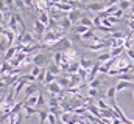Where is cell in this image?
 Returning a JSON list of instances; mask_svg holds the SVG:
<instances>
[{"label": "cell", "mask_w": 134, "mask_h": 124, "mask_svg": "<svg viewBox=\"0 0 134 124\" xmlns=\"http://www.w3.org/2000/svg\"><path fill=\"white\" fill-rule=\"evenodd\" d=\"M48 50L50 51H55V53H66L69 50H72V42H70L69 37H64V39L58 40L55 45H52Z\"/></svg>", "instance_id": "cell-1"}, {"label": "cell", "mask_w": 134, "mask_h": 124, "mask_svg": "<svg viewBox=\"0 0 134 124\" xmlns=\"http://www.w3.org/2000/svg\"><path fill=\"white\" fill-rule=\"evenodd\" d=\"M108 8V2H92V3H84V8L86 11H95L97 14L104 11Z\"/></svg>", "instance_id": "cell-2"}, {"label": "cell", "mask_w": 134, "mask_h": 124, "mask_svg": "<svg viewBox=\"0 0 134 124\" xmlns=\"http://www.w3.org/2000/svg\"><path fill=\"white\" fill-rule=\"evenodd\" d=\"M47 31H48V27H47V25H44L39 19H36V20H34V33H36V36H37V37H41V39H42V37L45 36V33H47Z\"/></svg>", "instance_id": "cell-3"}, {"label": "cell", "mask_w": 134, "mask_h": 124, "mask_svg": "<svg viewBox=\"0 0 134 124\" xmlns=\"http://www.w3.org/2000/svg\"><path fill=\"white\" fill-rule=\"evenodd\" d=\"M84 47L91 51H100L101 48H106V47H111V40H103L100 44H84Z\"/></svg>", "instance_id": "cell-4"}, {"label": "cell", "mask_w": 134, "mask_h": 124, "mask_svg": "<svg viewBox=\"0 0 134 124\" xmlns=\"http://www.w3.org/2000/svg\"><path fill=\"white\" fill-rule=\"evenodd\" d=\"M67 17H69V20H70L72 23H78V22L81 20V17H83V11H81V9H72V11L67 14Z\"/></svg>", "instance_id": "cell-5"}, {"label": "cell", "mask_w": 134, "mask_h": 124, "mask_svg": "<svg viewBox=\"0 0 134 124\" xmlns=\"http://www.w3.org/2000/svg\"><path fill=\"white\" fill-rule=\"evenodd\" d=\"M36 90H37V84H36V82L28 84V85L25 87V98H24L22 101H24V102H27V101H28V98H31L34 93H36Z\"/></svg>", "instance_id": "cell-6"}, {"label": "cell", "mask_w": 134, "mask_h": 124, "mask_svg": "<svg viewBox=\"0 0 134 124\" xmlns=\"http://www.w3.org/2000/svg\"><path fill=\"white\" fill-rule=\"evenodd\" d=\"M47 62H48V58H47L45 54H42V53H37V54L33 58V64L37 65V67H44Z\"/></svg>", "instance_id": "cell-7"}, {"label": "cell", "mask_w": 134, "mask_h": 124, "mask_svg": "<svg viewBox=\"0 0 134 124\" xmlns=\"http://www.w3.org/2000/svg\"><path fill=\"white\" fill-rule=\"evenodd\" d=\"M115 89H117V92H123V90H126V89H133V90H134V82L119 81V82H117V85H115Z\"/></svg>", "instance_id": "cell-8"}, {"label": "cell", "mask_w": 134, "mask_h": 124, "mask_svg": "<svg viewBox=\"0 0 134 124\" xmlns=\"http://www.w3.org/2000/svg\"><path fill=\"white\" fill-rule=\"evenodd\" d=\"M47 90L52 93V95H59L61 90H63V87L58 84V81H55V82H52V84H48V85H47Z\"/></svg>", "instance_id": "cell-9"}, {"label": "cell", "mask_w": 134, "mask_h": 124, "mask_svg": "<svg viewBox=\"0 0 134 124\" xmlns=\"http://www.w3.org/2000/svg\"><path fill=\"white\" fill-rule=\"evenodd\" d=\"M94 65H95V62L91 61V59H87V58H81V59H80V67H81L83 70H87V71H89Z\"/></svg>", "instance_id": "cell-10"}, {"label": "cell", "mask_w": 134, "mask_h": 124, "mask_svg": "<svg viewBox=\"0 0 134 124\" xmlns=\"http://www.w3.org/2000/svg\"><path fill=\"white\" fill-rule=\"evenodd\" d=\"M80 25H84V27H87V28H95V27H94V20H92V17L84 16V14H83L81 20H80Z\"/></svg>", "instance_id": "cell-11"}, {"label": "cell", "mask_w": 134, "mask_h": 124, "mask_svg": "<svg viewBox=\"0 0 134 124\" xmlns=\"http://www.w3.org/2000/svg\"><path fill=\"white\" fill-rule=\"evenodd\" d=\"M24 112H25V118H30L31 115L39 112V109L37 107H30V106H24Z\"/></svg>", "instance_id": "cell-12"}, {"label": "cell", "mask_w": 134, "mask_h": 124, "mask_svg": "<svg viewBox=\"0 0 134 124\" xmlns=\"http://www.w3.org/2000/svg\"><path fill=\"white\" fill-rule=\"evenodd\" d=\"M37 115H39V124H44L45 121H48V115H50V112H47V110H41V109H39Z\"/></svg>", "instance_id": "cell-13"}, {"label": "cell", "mask_w": 134, "mask_h": 124, "mask_svg": "<svg viewBox=\"0 0 134 124\" xmlns=\"http://www.w3.org/2000/svg\"><path fill=\"white\" fill-rule=\"evenodd\" d=\"M89 30H92V28H87V27H84V25H76L75 28H73V31H75V34H78L80 37L83 36V34H86Z\"/></svg>", "instance_id": "cell-14"}, {"label": "cell", "mask_w": 134, "mask_h": 124, "mask_svg": "<svg viewBox=\"0 0 134 124\" xmlns=\"http://www.w3.org/2000/svg\"><path fill=\"white\" fill-rule=\"evenodd\" d=\"M72 25H73V23L69 20V17H67V16L64 17V19H63V20H61V22H59V27H61V28H63L64 31H69L70 28H72Z\"/></svg>", "instance_id": "cell-15"}, {"label": "cell", "mask_w": 134, "mask_h": 124, "mask_svg": "<svg viewBox=\"0 0 134 124\" xmlns=\"http://www.w3.org/2000/svg\"><path fill=\"white\" fill-rule=\"evenodd\" d=\"M125 50H126L125 47H117V48H111V50H109V53H111V56H112V58H120L122 51H125Z\"/></svg>", "instance_id": "cell-16"}, {"label": "cell", "mask_w": 134, "mask_h": 124, "mask_svg": "<svg viewBox=\"0 0 134 124\" xmlns=\"http://www.w3.org/2000/svg\"><path fill=\"white\" fill-rule=\"evenodd\" d=\"M80 62H72L70 64V67H69V73H72V75H78V71H80Z\"/></svg>", "instance_id": "cell-17"}, {"label": "cell", "mask_w": 134, "mask_h": 124, "mask_svg": "<svg viewBox=\"0 0 134 124\" xmlns=\"http://www.w3.org/2000/svg\"><path fill=\"white\" fill-rule=\"evenodd\" d=\"M111 59H112V56H111V53H109V51L97 56V61H98V62H103V64H104V62H108V61H111Z\"/></svg>", "instance_id": "cell-18"}, {"label": "cell", "mask_w": 134, "mask_h": 124, "mask_svg": "<svg viewBox=\"0 0 134 124\" xmlns=\"http://www.w3.org/2000/svg\"><path fill=\"white\" fill-rule=\"evenodd\" d=\"M39 20H41L44 25H47V27H48V23H50V20H52V19H50V16H48L45 11H42V13H41V16H39Z\"/></svg>", "instance_id": "cell-19"}, {"label": "cell", "mask_w": 134, "mask_h": 124, "mask_svg": "<svg viewBox=\"0 0 134 124\" xmlns=\"http://www.w3.org/2000/svg\"><path fill=\"white\" fill-rule=\"evenodd\" d=\"M101 84H103V82L100 81V78H95L94 81L89 82V89H95V90H98V89L101 87Z\"/></svg>", "instance_id": "cell-20"}, {"label": "cell", "mask_w": 134, "mask_h": 124, "mask_svg": "<svg viewBox=\"0 0 134 124\" xmlns=\"http://www.w3.org/2000/svg\"><path fill=\"white\" fill-rule=\"evenodd\" d=\"M115 93H117V89H115V87H109V89L106 90V96L109 98V101H114V99H115Z\"/></svg>", "instance_id": "cell-21"}, {"label": "cell", "mask_w": 134, "mask_h": 124, "mask_svg": "<svg viewBox=\"0 0 134 124\" xmlns=\"http://www.w3.org/2000/svg\"><path fill=\"white\" fill-rule=\"evenodd\" d=\"M134 3H131V2H128V0H120V5H119V8L120 9H123V11H126L128 8H131Z\"/></svg>", "instance_id": "cell-22"}, {"label": "cell", "mask_w": 134, "mask_h": 124, "mask_svg": "<svg viewBox=\"0 0 134 124\" xmlns=\"http://www.w3.org/2000/svg\"><path fill=\"white\" fill-rule=\"evenodd\" d=\"M47 70H48L52 75H55V76H56V75H59L61 67H59V65H50V67H47Z\"/></svg>", "instance_id": "cell-23"}, {"label": "cell", "mask_w": 134, "mask_h": 124, "mask_svg": "<svg viewBox=\"0 0 134 124\" xmlns=\"http://www.w3.org/2000/svg\"><path fill=\"white\" fill-rule=\"evenodd\" d=\"M47 73H48V70L44 67V68H42V71H41V75L36 78V81H37V82H45V76H47Z\"/></svg>", "instance_id": "cell-24"}, {"label": "cell", "mask_w": 134, "mask_h": 124, "mask_svg": "<svg viewBox=\"0 0 134 124\" xmlns=\"http://www.w3.org/2000/svg\"><path fill=\"white\" fill-rule=\"evenodd\" d=\"M0 13H3L5 16H9L11 14L9 9H8V6H6V3H5V0H0Z\"/></svg>", "instance_id": "cell-25"}, {"label": "cell", "mask_w": 134, "mask_h": 124, "mask_svg": "<svg viewBox=\"0 0 134 124\" xmlns=\"http://www.w3.org/2000/svg\"><path fill=\"white\" fill-rule=\"evenodd\" d=\"M45 106V98H44V92H39L37 93V109Z\"/></svg>", "instance_id": "cell-26"}, {"label": "cell", "mask_w": 134, "mask_h": 124, "mask_svg": "<svg viewBox=\"0 0 134 124\" xmlns=\"http://www.w3.org/2000/svg\"><path fill=\"white\" fill-rule=\"evenodd\" d=\"M81 81V76L80 75H72L70 76V85H78Z\"/></svg>", "instance_id": "cell-27"}, {"label": "cell", "mask_w": 134, "mask_h": 124, "mask_svg": "<svg viewBox=\"0 0 134 124\" xmlns=\"http://www.w3.org/2000/svg\"><path fill=\"white\" fill-rule=\"evenodd\" d=\"M56 81L61 87H70V79H67V78H58Z\"/></svg>", "instance_id": "cell-28"}, {"label": "cell", "mask_w": 134, "mask_h": 124, "mask_svg": "<svg viewBox=\"0 0 134 124\" xmlns=\"http://www.w3.org/2000/svg\"><path fill=\"white\" fill-rule=\"evenodd\" d=\"M25 106H30V107H33V106H37V95H33L31 98H28V101L25 102Z\"/></svg>", "instance_id": "cell-29"}, {"label": "cell", "mask_w": 134, "mask_h": 124, "mask_svg": "<svg viewBox=\"0 0 134 124\" xmlns=\"http://www.w3.org/2000/svg\"><path fill=\"white\" fill-rule=\"evenodd\" d=\"M55 81H56V76H55V75H52V73L48 71V73H47V76H45V82H44V84H47V85H48V84H52V82H55Z\"/></svg>", "instance_id": "cell-30"}, {"label": "cell", "mask_w": 134, "mask_h": 124, "mask_svg": "<svg viewBox=\"0 0 134 124\" xmlns=\"http://www.w3.org/2000/svg\"><path fill=\"white\" fill-rule=\"evenodd\" d=\"M97 106H98V109H101V110H109V109H111L103 99H97Z\"/></svg>", "instance_id": "cell-31"}, {"label": "cell", "mask_w": 134, "mask_h": 124, "mask_svg": "<svg viewBox=\"0 0 134 124\" xmlns=\"http://www.w3.org/2000/svg\"><path fill=\"white\" fill-rule=\"evenodd\" d=\"M42 68H44V67H37V65H34V67H33V70H31V75H33L34 78H37V76L41 75Z\"/></svg>", "instance_id": "cell-32"}, {"label": "cell", "mask_w": 134, "mask_h": 124, "mask_svg": "<svg viewBox=\"0 0 134 124\" xmlns=\"http://www.w3.org/2000/svg\"><path fill=\"white\" fill-rule=\"evenodd\" d=\"M14 3H16V8H17V9H20V11H24V9L27 8L24 0H14Z\"/></svg>", "instance_id": "cell-33"}, {"label": "cell", "mask_w": 134, "mask_h": 124, "mask_svg": "<svg viewBox=\"0 0 134 124\" xmlns=\"http://www.w3.org/2000/svg\"><path fill=\"white\" fill-rule=\"evenodd\" d=\"M5 3H6V6H8L9 13H13V11H14V8H16V3H14V0H5Z\"/></svg>", "instance_id": "cell-34"}, {"label": "cell", "mask_w": 134, "mask_h": 124, "mask_svg": "<svg viewBox=\"0 0 134 124\" xmlns=\"http://www.w3.org/2000/svg\"><path fill=\"white\" fill-rule=\"evenodd\" d=\"M111 37H112V39H123V37H125V34H123V33H120V31H115V33H112V34H111Z\"/></svg>", "instance_id": "cell-35"}, {"label": "cell", "mask_w": 134, "mask_h": 124, "mask_svg": "<svg viewBox=\"0 0 134 124\" xmlns=\"http://www.w3.org/2000/svg\"><path fill=\"white\" fill-rule=\"evenodd\" d=\"M89 96H91V98H97V96H98V90H95V89H89Z\"/></svg>", "instance_id": "cell-36"}, {"label": "cell", "mask_w": 134, "mask_h": 124, "mask_svg": "<svg viewBox=\"0 0 134 124\" xmlns=\"http://www.w3.org/2000/svg\"><path fill=\"white\" fill-rule=\"evenodd\" d=\"M126 56H128L131 61H134V48H131V50H126Z\"/></svg>", "instance_id": "cell-37"}, {"label": "cell", "mask_w": 134, "mask_h": 124, "mask_svg": "<svg viewBox=\"0 0 134 124\" xmlns=\"http://www.w3.org/2000/svg\"><path fill=\"white\" fill-rule=\"evenodd\" d=\"M48 124H56V118H55V115H53V113H50V115H48Z\"/></svg>", "instance_id": "cell-38"}, {"label": "cell", "mask_w": 134, "mask_h": 124, "mask_svg": "<svg viewBox=\"0 0 134 124\" xmlns=\"http://www.w3.org/2000/svg\"><path fill=\"white\" fill-rule=\"evenodd\" d=\"M78 75L81 76V79H84V78L87 76V70H83V68H80V71H78Z\"/></svg>", "instance_id": "cell-39"}, {"label": "cell", "mask_w": 134, "mask_h": 124, "mask_svg": "<svg viewBox=\"0 0 134 124\" xmlns=\"http://www.w3.org/2000/svg\"><path fill=\"white\" fill-rule=\"evenodd\" d=\"M123 14H125V11H123V9H119V11H117L114 16H115L117 19H122V16H123Z\"/></svg>", "instance_id": "cell-40"}, {"label": "cell", "mask_w": 134, "mask_h": 124, "mask_svg": "<svg viewBox=\"0 0 134 124\" xmlns=\"http://www.w3.org/2000/svg\"><path fill=\"white\" fill-rule=\"evenodd\" d=\"M120 3V0H108V6H112V5H117Z\"/></svg>", "instance_id": "cell-41"}, {"label": "cell", "mask_w": 134, "mask_h": 124, "mask_svg": "<svg viewBox=\"0 0 134 124\" xmlns=\"http://www.w3.org/2000/svg\"><path fill=\"white\" fill-rule=\"evenodd\" d=\"M104 124H111V123H104Z\"/></svg>", "instance_id": "cell-42"}]
</instances>
